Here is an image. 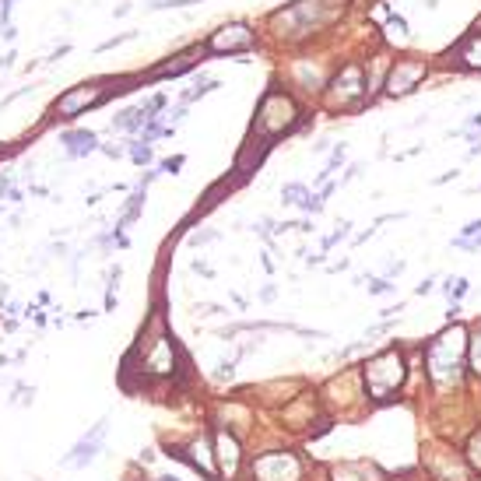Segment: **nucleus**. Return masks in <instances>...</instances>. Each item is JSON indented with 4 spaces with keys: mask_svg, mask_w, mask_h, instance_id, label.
<instances>
[{
    "mask_svg": "<svg viewBox=\"0 0 481 481\" xmlns=\"http://www.w3.org/2000/svg\"><path fill=\"white\" fill-rule=\"evenodd\" d=\"M390 32H394V36H408V21L401 14H390Z\"/></svg>",
    "mask_w": 481,
    "mask_h": 481,
    "instance_id": "22",
    "label": "nucleus"
},
{
    "mask_svg": "<svg viewBox=\"0 0 481 481\" xmlns=\"http://www.w3.org/2000/svg\"><path fill=\"white\" fill-rule=\"evenodd\" d=\"M215 449H218V471L225 474V478H235L239 474V464H243V449H239V443H235V436H228V432H218L215 436Z\"/></svg>",
    "mask_w": 481,
    "mask_h": 481,
    "instance_id": "10",
    "label": "nucleus"
},
{
    "mask_svg": "<svg viewBox=\"0 0 481 481\" xmlns=\"http://www.w3.org/2000/svg\"><path fill=\"white\" fill-rule=\"evenodd\" d=\"M159 481H179V478H172V474H165V478H159Z\"/></svg>",
    "mask_w": 481,
    "mask_h": 481,
    "instance_id": "30",
    "label": "nucleus"
},
{
    "mask_svg": "<svg viewBox=\"0 0 481 481\" xmlns=\"http://www.w3.org/2000/svg\"><path fill=\"white\" fill-rule=\"evenodd\" d=\"M474 190H481V187H474Z\"/></svg>",
    "mask_w": 481,
    "mask_h": 481,
    "instance_id": "31",
    "label": "nucleus"
},
{
    "mask_svg": "<svg viewBox=\"0 0 481 481\" xmlns=\"http://www.w3.org/2000/svg\"><path fill=\"white\" fill-rule=\"evenodd\" d=\"M457 67H467V71H481V32L467 36L457 49Z\"/></svg>",
    "mask_w": 481,
    "mask_h": 481,
    "instance_id": "12",
    "label": "nucleus"
},
{
    "mask_svg": "<svg viewBox=\"0 0 481 481\" xmlns=\"http://www.w3.org/2000/svg\"><path fill=\"white\" fill-rule=\"evenodd\" d=\"M144 362H148V369L159 373V376L172 373V344H169L165 334H159L155 341H148V348H144Z\"/></svg>",
    "mask_w": 481,
    "mask_h": 481,
    "instance_id": "11",
    "label": "nucleus"
},
{
    "mask_svg": "<svg viewBox=\"0 0 481 481\" xmlns=\"http://www.w3.org/2000/svg\"><path fill=\"white\" fill-rule=\"evenodd\" d=\"M130 155H134V162H152V148H148L144 141H137Z\"/></svg>",
    "mask_w": 481,
    "mask_h": 481,
    "instance_id": "21",
    "label": "nucleus"
},
{
    "mask_svg": "<svg viewBox=\"0 0 481 481\" xmlns=\"http://www.w3.org/2000/svg\"><path fill=\"white\" fill-rule=\"evenodd\" d=\"M306 193H309V190H306L303 183H288V187L281 190V200H285V204H298V207H303Z\"/></svg>",
    "mask_w": 481,
    "mask_h": 481,
    "instance_id": "17",
    "label": "nucleus"
},
{
    "mask_svg": "<svg viewBox=\"0 0 481 481\" xmlns=\"http://www.w3.org/2000/svg\"><path fill=\"white\" fill-rule=\"evenodd\" d=\"M253 43H257V36L250 32V25H225L207 39V49L211 53H243V49H253Z\"/></svg>",
    "mask_w": 481,
    "mask_h": 481,
    "instance_id": "8",
    "label": "nucleus"
},
{
    "mask_svg": "<svg viewBox=\"0 0 481 481\" xmlns=\"http://www.w3.org/2000/svg\"><path fill=\"white\" fill-rule=\"evenodd\" d=\"M211 239H218V232H211V228H204V232H190V243H193V246L211 243Z\"/></svg>",
    "mask_w": 481,
    "mask_h": 481,
    "instance_id": "23",
    "label": "nucleus"
},
{
    "mask_svg": "<svg viewBox=\"0 0 481 481\" xmlns=\"http://www.w3.org/2000/svg\"><path fill=\"white\" fill-rule=\"evenodd\" d=\"M467 366L474 376H481V327L474 330V341H467Z\"/></svg>",
    "mask_w": 481,
    "mask_h": 481,
    "instance_id": "16",
    "label": "nucleus"
},
{
    "mask_svg": "<svg viewBox=\"0 0 481 481\" xmlns=\"http://www.w3.org/2000/svg\"><path fill=\"white\" fill-rule=\"evenodd\" d=\"M187 67H193V53H183V56H176L172 64H162L155 71V78H169V74H183Z\"/></svg>",
    "mask_w": 481,
    "mask_h": 481,
    "instance_id": "15",
    "label": "nucleus"
},
{
    "mask_svg": "<svg viewBox=\"0 0 481 481\" xmlns=\"http://www.w3.org/2000/svg\"><path fill=\"white\" fill-rule=\"evenodd\" d=\"M179 165H183V159H169V162H162V169H165V172H176Z\"/></svg>",
    "mask_w": 481,
    "mask_h": 481,
    "instance_id": "28",
    "label": "nucleus"
},
{
    "mask_svg": "<svg viewBox=\"0 0 481 481\" xmlns=\"http://www.w3.org/2000/svg\"><path fill=\"white\" fill-rule=\"evenodd\" d=\"M404 267H408L404 260H390V263H386V274H383V278H397V274H401Z\"/></svg>",
    "mask_w": 481,
    "mask_h": 481,
    "instance_id": "25",
    "label": "nucleus"
},
{
    "mask_svg": "<svg viewBox=\"0 0 481 481\" xmlns=\"http://www.w3.org/2000/svg\"><path fill=\"white\" fill-rule=\"evenodd\" d=\"M323 197H327L323 190H320V193H306V200H303V211H309V215H320V211H323Z\"/></svg>",
    "mask_w": 481,
    "mask_h": 481,
    "instance_id": "18",
    "label": "nucleus"
},
{
    "mask_svg": "<svg viewBox=\"0 0 481 481\" xmlns=\"http://www.w3.org/2000/svg\"><path fill=\"white\" fill-rule=\"evenodd\" d=\"M295 116H298V109L285 92H267L260 109H257V127L263 134H281L295 124Z\"/></svg>",
    "mask_w": 481,
    "mask_h": 481,
    "instance_id": "4",
    "label": "nucleus"
},
{
    "mask_svg": "<svg viewBox=\"0 0 481 481\" xmlns=\"http://www.w3.org/2000/svg\"><path fill=\"white\" fill-rule=\"evenodd\" d=\"M64 144H67V155H88V152H95V134L71 130V134H64Z\"/></svg>",
    "mask_w": 481,
    "mask_h": 481,
    "instance_id": "13",
    "label": "nucleus"
},
{
    "mask_svg": "<svg viewBox=\"0 0 481 481\" xmlns=\"http://www.w3.org/2000/svg\"><path fill=\"white\" fill-rule=\"evenodd\" d=\"M478 235H481V218H478V222H467V225L460 228L457 239H478Z\"/></svg>",
    "mask_w": 481,
    "mask_h": 481,
    "instance_id": "24",
    "label": "nucleus"
},
{
    "mask_svg": "<svg viewBox=\"0 0 481 481\" xmlns=\"http://www.w3.org/2000/svg\"><path fill=\"white\" fill-rule=\"evenodd\" d=\"M404 376H408V362H404V355H401L394 344L383 348V351H376L369 362L362 366L366 397L376 401V404L394 401V394L404 386Z\"/></svg>",
    "mask_w": 481,
    "mask_h": 481,
    "instance_id": "2",
    "label": "nucleus"
},
{
    "mask_svg": "<svg viewBox=\"0 0 481 481\" xmlns=\"http://www.w3.org/2000/svg\"><path fill=\"white\" fill-rule=\"evenodd\" d=\"M425 78H429V64H425L422 56H397L394 64L386 67L383 88H386L390 99H404V95H411Z\"/></svg>",
    "mask_w": 481,
    "mask_h": 481,
    "instance_id": "3",
    "label": "nucleus"
},
{
    "mask_svg": "<svg viewBox=\"0 0 481 481\" xmlns=\"http://www.w3.org/2000/svg\"><path fill=\"white\" fill-rule=\"evenodd\" d=\"M369 99V88L362 81V67H355L348 64L338 78H334V106L341 109H358V106H366Z\"/></svg>",
    "mask_w": 481,
    "mask_h": 481,
    "instance_id": "6",
    "label": "nucleus"
},
{
    "mask_svg": "<svg viewBox=\"0 0 481 481\" xmlns=\"http://www.w3.org/2000/svg\"><path fill=\"white\" fill-rule=\"evenodd\" d=\"M390 292H394L390 278H369V295H390Z\"/></svg>",
    "mask_w": 481,
    "mask_h": 481,
    "instance_id": "19",
    "label": "nucleus"
},
{
    "mask_svg": "<svg viewBox=\"0 0 481 481\" xmlns=\"http://www.w3.org/2000/svg\"><path fill=\"white\" fill-rule=\"evenodd\" d=\"M274 295H278V292H274V288H270V285H267V288L260 292V298H263V303H274Z\"/></svg>",
    "mask_w": 481,
    "mask_h": 481,
    "instance_id": "29",
    "label": "nucleus"
},
{
    "mask_svg": "<svg viewBox=\"0 0 481 481\" xmlns=\"http://www.w3.org/2000/svg\"><path fill=\"white\" fill-rule=\"evenodd\" d=\"M106 429H109V422L102 418L99 425H92V432H84L78 443H74V449L64 457V467H88L99 454H102V443H106Z\"/></svg>",
    "mask_w": 481,
    "mask_h": 481,
    "instance_id": "7",
    "label": "nucleus"
},
{
    "mask_svg": "<svg viewBox=\"0 0 481 481\" xmlns=\"http://www.w3.org/2000/svg\"><path fill=\"white\" fill-rule=\"evenodd\" d=\"M467 457H471L474 467H481V429L474 432V439H471V446H467Z\"/></svg>",
    "mask_w": 481,
    "mask_h": 481,
    "instance_id": "20",
    "label": "nucleus"
},
{
    "mask_svg": "<svg viewBox=\"0 0 481 481\" xmlns=\"http://www.w3.org/2000/svg\"><path fill=\"white\" fill-rule=\"evenodd\" d=\"M250 471H253V481H303V460L288 454V449L257 457Z\"/></svg>",
    "mask_w": 481,
    "mask_h": 481,
    "instance_id": "5",
    "label": "nucleus"
},
{
    "mask_svg": "<svg viewBox=\"0 0 481 481\" xmlns=\"http://www.w3.org/2000/svg\"><path fill=\"white\" fill-rule=\"evenodd\" d=\"M99 99H102V88L99 84H78V88H71L67 95L56 99V113L60 116H78L81 109H88V106L99 102Z\"/></svg>",
    "mask_w": 481,
    "mask_h": 481,
    "instance_id": "9",
    "label": "nucleus"
},
{
    "mask_svg": "<svg viewBox=\"0 0 481 481\" xmlns=\"http://www.w3.org/2000/svg\"><path fill=\"white\" fill-rule=\"evenodd\" d=\"M457 176H460V169H449V172H443V176H436V179H432V183H436V187H443V183H449V179H457Z\"/></svg>",
    "mask_w": 481,
    "mask_h": 481,
    "instance_id": "26",
    "label": "nucleus"
},
{
    "mask_svg": "<svg viewBox=\"0 0 481 481\" xmlns=\"http://www.w3.org/2000/svg\"><path fill=\"white\" fill-rule=\"evenodd\" d=\"M432 288H436V281H432V278H425L422 285H418V288H414V295H429Z\"/></svg>",
    "mask_w": 481,
    "mask_h": 481,
    "instance_id": "27",
    "label": "nucleus"
},
{
    "mask_svg": "<svg viewBox=\"0 0 481 481\" xmlns=\"http://www.w3.org/2000/svg\"><path fill=\"white\" fill-rule=\"evenodd\" d=\"M467 288H471V281L467 278H446V285H443V295L449 298V306H460V298L467 295Z\"/></svg>",
    "mask_w": 481,
    "mask_h": 481,
    "instance_id": "14",
    "label": "nucleus"
},
{
    "mask_svg": "<svg viewBox=\"0 0 481 481\" xmlns=\"http://www.w3.org/2000/svg\"><path fill=\"white\" fill-rule=\"evenodd\" d=\"M464 327H446L443 334H436L425 348V362L432 383H460L464 376V358H467V341Z\"/></svg>",
    "mask_w": 481,
    "mask_h": 481,
    "instance_id": "1",
    "label": "nucleus"
}]
</instances>
